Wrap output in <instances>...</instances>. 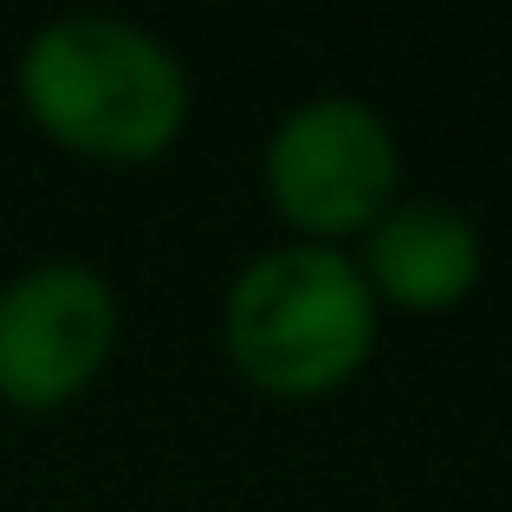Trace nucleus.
<instances>
[{
  "mask_svg": "<svg viewBox=\"0 0 512 512\" xmlns=\"http://www.w3.org/2000/svg\"><path fill=\"white\" fill-rule=\"evenodd\" d=\"M20 104L52 143L98 163H150L188 124V72L137 20L65 13L20 52Z\"/></svg>",
  "mask_w": 512,
  "mask_h": 512,
  "instance_id": "obj_1",
  "label": "nucleus"
},
{
  "mask_svg": "<svg viewBox=\"0 0 512 512\" xmlns=\"http://www.w3.org/2000/svg\"><path fill=\"white\" fill-rule=\"evenodd\" d=\"M227 357L273 396H325L376 344V292L344 247L286 240L234 273L221 305Z\"/></svg>",
  "mask_w": 512,
  "mask_h": 512,
  "instance_id": "obj_2",
  "label": "nucleus"
},
{
  "mask_svg": "<svg viewBox=\"0 0 512 512\" xmlns=\"http://www.w3.org/2000/svg\"><path fill=\"white\" fill-rule=\"evenodd\" d=\"M396 182V130L363 98H305L266 137V195L299 227V240L318 247L370 234L396 208Z\"/></svg>",
  "mask_w": 512,
  "mask_h": 512,
  "instance_id": "obj_3",
  "label": "nucleus"
},
{
  "mask_svg": "<svg viewBox=\"0 0 512 512\" xmlns=\"http://www.w3.org/2000/svg\"><path fill=\"white\" fill-rule=\"evenodd\" d=\"M117 292L78 260H39L0 292V396L59 409L111 363Z\"/></svg>",
  "mask_w": 512,
  "mask_h": 512,
  "instance_id": "obj_4",
  "label": "nucleus"
},
{
  "mask_svg": "<svg viewBox=\"0 0 512 512\" xmlns=\"http://www.w3.org/2000/svg\"><path fill=\"white\" fill-rule=\"evenodd\" d=\"M363 279L402 312H441L480 279V227L448 201H396L363 234Z\"/></svg>",
  "mask_w": 512,
  "mask_h": 512,
  "instance_id": "obj_5",
  "label": "nucleus"
}]
</instances>
